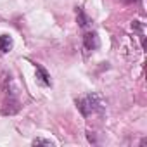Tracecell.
<instances>
[{"label":"cell","mask_w":147,"mask_h":147,"mask_svg":"<svg viewBox=\"0 0 147 147\" xmlns=\"http://www.w3.org/2000/svg\"><path fill=\"white\" fill-rule=\"evenodd\" d=\"M76 106H78V109L83 116H92L95 113H102L104 107H106L104 100L97 94H88V95H83V97L76 99Z\"/></svg>","instance_id":"6da1fadb"},{"label":"cell","mask_w":147,"mask_h":147,"mask_svg":"<svg viewBox=\"0 0 147 147\" xmlns=\"http://www.w3.org/2000/svg\"><path fill=\"white\" fill-rule=\"evenodd\" d=\"M19 111V100L16 97V92H11L7 90L5 92V99L2 100V104H0V114H16Z\"/></svg>","instance_id":"7a4b0ae2"},{"label":"cell","mask_w":147,"mask_h":147,"mask_svg":"<svg viewBox=\"0 0 147 147\" xmlns=\"http://www.w3.org/2000/svg\"><path fill=\"white\" fill-rule=\"evenodd\" d=\"M99 45H100V42H99V36H97L95 31L85 33V36H83V47H85L87 50H97Z\"/></svg>","instance_id":"3957f363"},{"label":"cell","mask_w":147,"mask_h":147,"mask_svg":"<svg viewBox=\"0 0 147 147\" xmlns=\"http://www.w3.org/2000/svg\"><path fill=\"white\" fill-rule=\"evenodd\" d=\"M14 47V40L12 36L9 35H2L0 36V55H4V54H9Z\"/></svg>","instance_id":"277c9868"},{"label":"cell","mask_w":147,"mask_h":147,"mask_svg":"<svg viewBox=\"0 0 147 147\" xmlns=\"http://www.w3.org/2000/svg\"><path fill=\"white\" fill-rule=\"evenodd\" d=\"M36 78H38L43 85H47V87H50V85H52L50 75L47 73V69H45L43 66H40V64H36Z\"/></svg>","instance_id":"5b68a950"},{"label":"cell","mask_w":147,"mask_h":147,"mask_svg":"<svg viewBox=\"0 0 147 147\" xmlns=\"http://www.w3.org/2000/svg\"><path fill=\"white\" fill-rule=\"evenodd\" d=\"M76 21H78V24H80L82 28H88V26L92 24L90 18L83 12V9H82V7H76Z\"/></svg>","instance_id":"8992f818"},{"label":"cell","mask_w":147,"mask_h":147,"mask_svg":"<svg viewBox=\"0 0 147 147\" xmlns=\"http://www.w3.org/2000/svg\"><path fill=\"white\" fill-rule=\"evenodd\" d=\"M33 145H55V142H52L50 138H35Z\"/></svg>","instance_id":"52a82bcc"}]
</instances>
